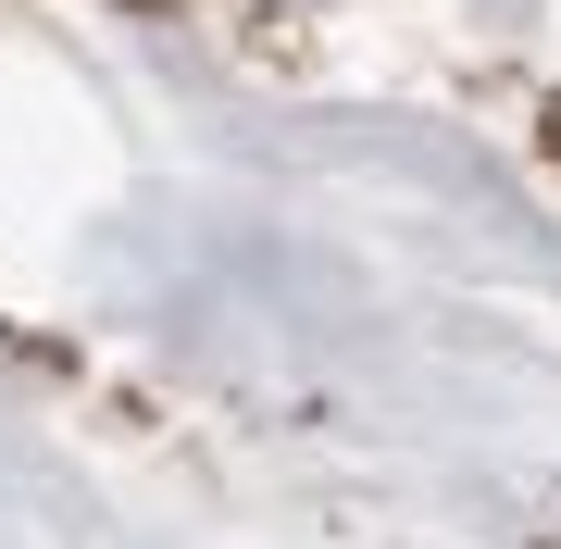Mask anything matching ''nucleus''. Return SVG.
Returning a JSON list of instances; mask_svg holds the SVG:
<instances>
[]
</instances>
